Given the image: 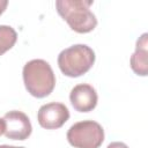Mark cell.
Here are the masks:
<instances>
[{
  "label": "cell",
  "instance_id": "cell-12",
  "mask_svg": "<svg viewBox=\"0 0 148 148\" xmlns=\"http://www.w3.org/2000/svg\"><path fill=\"white\" fill-rule=\"evenodd\" d=\"M5 128H6V125H5V120L2 118H0V135H2L5 133Z\"/></svg>",
  "mask_w": 148,
  "mask_h": 148
},
{
  "label": "cell",
  "instance_id": "cell-2",
  "mask_svg": "<svg viewBox=\"0 0 148 148\" xmlns=\"http://www.w3.org/2000/svg\"><path fill=\"white\" fill-rule=\"evenodd\" d=\"M23 82L28 92L37 98L49 96L56 86V76L50 64L43 59H32L23 66Z\"/></svg>",
  "mask_w": 148,
  "mask_h": 148
},
{
  "label": "cell",
  "instance_id": "cell-8",
  "mask_svg": "<svg viewBox=\"0 0 148 148\" xmlns=\"http://www.w3.org/2000/svg\"><path fill=\"white\" fill-rule=\"evenodd\" d=\"M130 65L136 75L146 76L148 74V35L146 32L136 40L135 51L131 56Z\"/></svg>",
  "mask_w": 148,
  "mask_h": 148
},
{
  "label": "cell",
  "instance_id": "cell-11",
  "mask_svg": "<svg viewBox=\"0 0 148 148\" xmlns=\"http://www.w3.org/2000/svg\"><path fill=\"white\" fill-rule=\"evenodd\" d=\"M8 6V1L7 0H0V15L5 12V9Z\"/></svg>",
  "mask_w": 148,
  "mask_h": 148
},
{
  "label": "cell",
  "instance_id": "cell-13",
  "mask_svg": "<svg viewBox=\"0 0 148 148\" xmlns=\"http://www.w3.org/2000/svg\"><path fill=\"white\" fill-rule=\"evenodd\" d=\"M0 148H24V147H17V146H9V145H1Z\"/></svg>",
  "mask_w": 148,
  "mask_h": 148
},
{
  "label": "cell",
  "instance_id": "cell-1",
  "mask_svg": "<svg viewBox=\"0 0 148 148\" xmlns=\"http://www.w3.org/2000/svg\"><path fill=\"white\" fill-rule=\"evenodd\" d=\"M92 3V0H57L56 8L72 30L79 34H87L97 25V18L89 9Z\"/></svg>",
  "mask_w": 148,
  "mask_h": 148
},
{
  "label": "cell",
  "instance_id": "cell-7",
  "mask_svg": "<svg viewBox=\"0 0 148 148\" xmlns=\"http://www.w3.org/2000/svg\"><path fill=\"white\" fill-rule=\"evenodd\" d=\"M69 101L76 111L90 112L96 108L98 96L92 86L88 83H80L71 90Z\"/></svg>",
  "mask_w": 148,
  "mask_h": 148
},
{
  "label": "cell",
  "instance_id": "cell-4",
  "mask_svg": "<svg viewBox=\"0 0 148 148\" xmlns=\"http://www.w3.org/2000/svg\"><path fill=\"white\" fill-rule=\"evenodd\" d=\"M67 140L74 148H99L104 141V130L94 120L79 121L67 131Z\"/></svg>",
  "mask_w": 148,
  "mask_h": 148
},
{
  "label": "cell",
  "instance_id": "cell-10",
  "mask_svg": "<svg viewBox=\"0 0 148 148\" xmlns=\"http://www.w3.org/2000/svg\"><path fill=\"white\" fill-rule=\"evenodd\" d=\"M106 148H128V146L124 142H120V141H114V142H111Z\"/></svg>",
  "mask_w": 148,
  "mask_h": 148
},
{
  "label": "cell",
  "instance_id": "cell-5",
  "mask_svg": "<svg viewBox=\"0 0 148 148\" xmlns=\"http://www.w3.org/2000/svg\"><path fill=\"white\" fill-rule=\"evenodd\" d=\"M69 119L68 108L58 102H51L39 108L37 112L38 124L45 130L60 128Z\"/></svg>",
  "mask_w": 148,
  "mask_h": 148
},
{
  "label": "cell",
  "instance_id": "cell-6",
  "mask_svg": "<svg viewBox=\"0 0 148 148\" xmlns=\"http://www.w3.org/2000/svg\"><path fill=\"white\" fill-rule=\"evenodd\" d=\"M5 120V136L12 140H25L30 136L32 132V126L30 123L29 117L17 110H13L7 112L3 118Z\"/></svg>",
  "mask_w": 148,
  "mask_h": 148
},
{
  "label": "cell",
  "instance_id": "cell-3",
  "mask_svg": "<svg viewBox=\"0 0 148 148\" xmlns=\"http://www.w3.org/2000/svg\"><path fill=\"white\" fill-rule=\"evenodd\" d=\"M95 52L86 44H75L62 50L58 56V66L68 77H79L86 74L95 64Z\"/></svg>",
  "mask_w": 148,
  "mask_h": 148
},
{
  "label": "cell",
  "instance_id": "cell-9",
  "mask_svg": "<svg viewBox=\"0 0 148 148\" xmlns=\"http://www.w3.org/2000/svg\"><path fill=\"white\" fill-rule=\"evenodd\" d=\"M17 34L9 25H0V56L10 50L16 43Z\"/></svg>",
  "mask_w": 148,
  "mask_h": 148
}]
</instances>
